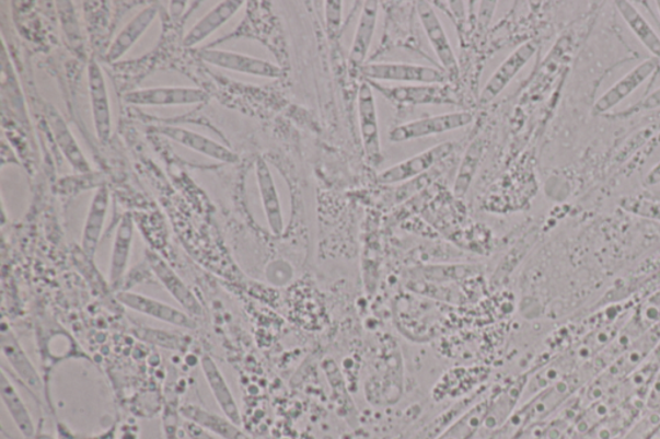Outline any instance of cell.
Here are the masks:
<instances>
[{"label": "cell", "mask_w": 660, "mask_h": 439, "mask_svg": "<svg viewBox=\"0 0 660 439\" xmlns=\"http://www.w3.org/2000/svg\"><path fill=\"white\" fill-rule=\"evenodd\" d=\"M656 4H657V9H658L659 16H660V2H657Z\"/></svg>", "instance_id": "obj_38"}, {"label": "cell", "mask_w": 660, "mask_h": 439, "mask_svg": "<svg viewBox=\"0 0 660 439\" xmlns=\"http://www.w3.org/2000/svg\"><path fill=\"white\" fill-rule=\"evenodd\" d=\"M47 122L55 138L58 149L61 150L63 157L67 158L72 170L79 174H89L92 167L89 160L84 157L83 151L79 148L74 135L65 122L63 116L54 106H48L46 109Z\"/></svg>", "instance_id": "obj_16"}, {"label": "cell", "mask_w": 660, "mask_h": 439, "mask_svg": "<svg viewBox=\"0 0 660 439\" xmlns=\"http://www.w3.org/2000/svg\"><path fill=\"white\" fill-rule=\"evenodd\" d=\"M380 2L368 0L362 7L351 43L348 62L352 69L360 70L367 63L369 50H371L377 22H379Z\"/></svg>", "instance_id": "obj_17"}, {"label": "cell", "mask_w": 660, "mask_h": 439, "mask_svg": "<svg viewBox=\"0 0 660 439\" xmlns=\"http://www.w3.org/2000/svg\"><path fill=\"white\" fill-rule=\"evenodd\" d=\"M660 60L658 58H649L636 68L627 72L625 77L618 80L613 86L601 96L593 105L594 115H605L611 113L621 102L625 101L635 93L645 82L656 74L659 68Z\"/></svg>", "instance_id": "obj_9"}, {"label": "cell", "mask_w": 660, "mask_h": 439, "mask_svg": "<svg viewBox=\"0 0 660 439\" xmlns=\"http://www.w3.org/2000/svg\"><path fill=\"white\" fill-rule=\"evenodd\" d=\"M660 423V407L645 408L638 419L620 439H647Z\"/></svg>", "instance_id": "obj_29"}, {"label": "cell", "mask_w": 660, "mask_h": 439, "mask_svg": "<svg viewBox=\"0 0 660 439\" xmlns=\"http://www.w3.org/2000/svg\"><path fill=\"white\" fill-rule=\"evenodd\" d=\"M89 91L94 130L99 141L105 145L111 141L113 130L111 100L103 69L94 58L89 63Z\"/></svg>", "instance_id": "obj_12"}, {"label": "cell", "mask_w": 660, "mask_h": 439, "mask_svg": "<svg viewBox=\"0 0 660 439\" xmlns=\"http://www.w3.org/2000/svg\"><path fill=\"white\" fill-rule=\"evenodd\" d=\"M615 7L623 21L629 27V31L634 33L636 38L641 42L642 46L649 50L652 57L660 60V36L652 28L650 22L642 16L634 3L620 0V2H615Z\"/></svg>", "instance_id": "obj_25"}, {"label": "cell", "mask_w": 660, "mask_h": 439, "mask_svg": "<svg viewBox=\"0 0 660 439\" xmlns=\"http://www.w3.org/2000/svg\"><path fill=\"white\" fill-rule=\"evenodd\" d=\"M651 357L655 358V360L660 363V342H659L658 347L656 348L655 353H652Z\"/></svg>", "instance_id": "obj_37"}, {"label": "cell", "mask_w": 660, "mask_h": 439, "mask_svg": "<svg viewBox=\"0 0 660 439\" xmlns=\"http://www.w3.org/2000/svg\"><path fill=\"white\" fill-rule=\"evenodd\" d=\"M0 343H2V353L5 360L10 362L11 368L16 372L18 377L31 390H40L42 379L38 371H36L31 358H28L23 346H21L18 336L14 335L11 326L5 321L2 324V333H0Z\"/></svg>", "instance_id": "obj_19"}, {"label": "cell", "mask_w": 660, "mask_h": 439, "mask_svg": "<svg viewBox=\"0 0 660 439\" xmlns=\"http://www.w3.org/2000/svg\"><path fill=\"white\" fill-rule=\"evenodd\" d=\"M209 99L206 91L192 86H157L129 92L125 101L135 106H186L202 104Z\"/></svg>", "instance_id": "obj_8"}, {"label": "cell", "mask_w": 660, "mask_h": 439, "mask_svg": "<svg viewBox=\"0 0 660 439\" xmlns=\"http://www.w3.org/2000/svg\"><path fill=\"white\" fill-rule=\"evenodd\" d=\"M368 82L397 84H447V72L432 66L408 62H368L359 70Z\"/></svg>", "instance_id": "obj_1"}, {"label": "cell", "mask_w": 660, "mask_h": 439, "mask_svg": "<svg viewBox=\"0 0 660 439\" xmlns=\"http://www.w3.org/2000/svg\"><path fill=\"white\" fill-rule=\"evenodd\" d=\"M647 439H660V423L655 429L651 430V434Z\"/></svg>", "instance_id": "obj_36"}, {"label": "cell", "mask_w": 660, "mask_h": 439, "mask_svg": "<svg viewBox=\"0 0 660 439\" xmlns=\"http://www.w3.org/2000/svg\"><path fill=\"white\" fill-rule=\"evenodd\" d=\"M244 2L242 0H224L220 4L213 7L206 16H202L197 24L192 27V31L185 35L184 47L193 48L199 43L209 38L215 32L219 31L228 21L235 16V13L241 11Z\"/></svg>", "instance_id": "obj_22"}, {"label": "cell", "mask_w": 660, "mask_h": 439, "mask_svg": "<svg viewBox=\"0 0 660 439\" xmlns=\"http://www.w3.org/2000/svg\"><path fill=\"white\" fill-rule=\"evenodd\" d=\"M185 431L188 438L190 439H217L215 435L209 434L208 430L202 429L192 421H186Z\"/></svg>", "instance_id": "obj_33"}, {"label": "cell", "mask_w": 660, "mask_h": 439, "mask_svg": "<svg viewBox=\"0 0 660 439\" xmlns=\"http://www.w3.org/2000/svg\"><path fill=\"white\" fill-rule=\"evenodd\" d=\"M158 16L157 5H149L143 9L136 18L121 28L120 33L108 47L105 60L107 62L118 61L128 50L132 49L135 44L141 39V36L148 32V28Z\"/></svg>", "instance_id": "obj_23"}, {"label": "cell", "mask_w": 660, "mask_h": 439, "mask_svg": "<svg viewBox=\"0 0 660 439\" xmlns=\"http://www.w3.org/2000/svg\"><path fill=\"white\" fill-rule=\"evenodd\" d=\"M108 204H111V192L107 186H100L92 197L83 229L82 249L89 261H93L96 255L101 236H103Z\"/></svg>", "instance_id": "obj_18"}, {"label": "cell", "mask_w": 660, "mask_h": 439, "mask_svg": "<svg viewBox=\"0 0 660 439\" xmlns=\"http://www.w3.org/2000/svg\"><path fill=\"white\" fill-rule=\"evenodd\" d=\"M455 149L454 142H441L432 146L417 155L409 159L403 160L402 163H397L387 170L382 171L377 175L382 185H396V183H403L413 178L419 177L427 171H430L435 164L440 163Z\"/></svg>", "instance_id": "obj_7"}, {"label": "cell", "mask_w": 660, "mask_h": 439, "mask_svg": "<svg viewBox=\"0 0 660 439\" xmlns=\"http://www.w3.org/2000/svg\"><path fill=\"white\" fill-rule=\"evenodd\" d=\"M181 415L187 421L197 424V426L208 430L209 434L223 439H252L248 435L244 434L241 427L227 418V416L210 413L200 406L193 404L185 405L181 407Z\"/></svg>", "instance_id": "obj_24"}, {"label": "cell", "mask_w": 660, "mask_h": 439, "mask_svg": "<svg viewBox=\"0 0 660 439\" xmlns=\"http://www.w3.org/2000/svg\"><path fill=\"white\" fill-rule=\"evenodd\" d=\"M256 175L268 229H270L273 235L280 236L282 231H285V217H282L280 196L277 185H275L270 166L267 165L263 158H258L256 161Z\"/></svg>", "instance_id": "obj_15"}, {"label": "cell", "mask_w": 660, "mask_h": 439, "mask_svg": "<svg viewBox=\"0 0 660 439\" xmlns=\"http://www.w3.org/2000/svg\"><path fill=\"white\" fill-rule=\"evenodd\" d=\"M417 12L420 25H422L427 39H429L433 53L438 57L441 69L447 72L449 82H459L460 65L438 13L435 12L430 2H424V0L417 2Z\"/></svg>", "instance_id": "obj_5"}, {"label": "cell", "mask_w": 660, "mask_h": 439, "mask_svg": "<svg viewBox=\"0 0 660 439\" xmlns=\"http://www.w3.org/2000/svg\"><path fill=\"white\" fill-rule=\"evenodd\" d=\"M154 130L158 135L170 138V140L184 146L186 149L201 153V155L210 159L219 160L221 163L235 164L239 161L238 153L227 148V146L212 140V138L197 134V131L174 126L155 127Z\"/></svg>", "instance_id": "obj_13"}, {"label": "cell", "mask_w": 660, "mask_h": 439, "mask_svg": "<svg viewBox=\"0 0 660 439\" xmlns=\"http://www.w3.org/2000/svg\"><path fill=\"white\" fill-rule=\"evenodd\" d=\"M484 151L485 142L483 138H476V140L468 146L466 153H464L462 159L459 174H456L454 183V194L456 196L466 195L468 192L471 182H473L478 170V165H480Z\"/></svg>", "instance_id": "obj_28"}, {"label": "cell", "mask_w": 660, "mask_h": 439, "mask_svg": "<svg viewBox=\"0 0 660 439\" xmlns=\"http://www.w3.org/2000/svg\"><path fill=\"white\" fill-rule=\"evenodd\" d=\"M480 4V21L484 24V20H487L488 25L489 21L491 20L493 12L496 10L497 2H482Z\"/></svg>", "instance_id": "obj_34"}, {"label": "cell", "mask_w": 660, "mask_h": 439, "mask_svg": "<svg viewBox=\"0 0 660 439\" xmlns=\"http://www.w3.org/2000/svg\"><path fill=\"white\" fill-rule=\"evenodd\" d=\"M144 257H147L149 266L152 273L158 277V280L161 281L163 287L169 290L170 294L177 300L184 311L187 314H190L192 317L202 316V305L198 298L195 297L187 285L181 280V277L174 273L169 263H166L161 255L150 251V249L144 252Z\"/></svg>", "instance_id": "obj_14"}, {"label": "cell", "mask_w": 660, "mask_h": 439, "mask_svg": "<svg viewBox=\"0 0 660 439\" xmlns=\"http://www.w3.org/2000/svg\"><path fill=\"white\" fill-rule=\"evenodd\" d=\"M200 365L209 390L212 392L217 404H219L221 408V412L232 423H235L236 426L241 427V409H239L234 394H232L227 379H224L219 366H217L213 358L208 355L201 357Z\"/></svg>", "instance_id": "obj_21"}, {"label": "cell", "mask_w": 660, "mask_h": 439, "mask_svg": "<svg viewBox=\"0 0 660 439\" xmlns=\"http://www.w3.org/2000/svg\"><path fill=\"white\" fill-rule=\"evenodd\" d=\"M118 302L127 309L144 314L151 319L166 322L177 327L192 328L197 327V322L185 311L174 309V307L139 292L121 291L116 294Z\"/></svg>", "instance_id": "obj_11"}, {"label": "cell", "mask_w": 660, "mask_h": 439, "mask_svg": "<svg viewBox=\"0 0 660 439\" xmlns=\"http://www.w3.org/2000/svg\"><path fill=\"white\" fill-rule=\"evenodd\" d=\"M491 396L485 398L464 413L435 439H474L482 429L490 407Z\"/></svg>", "instance_id": "obj_27"}, {"label": "cell", "mask_w": 660, "mask_h": 439, "mask_svg": "<svg viewBox=\"0 0 660 439\" xmlns=\"http://www.w3.org/2000/svg\"><path fill=\"white\" fill-rule=\"evenodd\" d=\"M660 108V86L655 92H651L649 96L645 97L640 102H637L636 105L630 106L625 109V112L621 114H615L614 116H620V118H628L630 115H635L642 112H652V109Z\"/></svg>", "instance_id": "obj_31"}, {"label": "cell", "mask_w": 660, "mask_h": 439, "mask_svg": "<svg viewBox=\"0 0 660 439\" xmlns=\"http://www.w3.org/2000/svg\"><path fill=\"white\" fill-rule=\"evenodd\" d=\"M0 396H2L3 405L9 412L14 426L18 427L21 435L26 439H31L35 435L34 421L31 413L21 398L16 388L11 380L7 378L5 372L0 376Z\"/></svg>", "instance_id": "obj_26"}, {"label": "cell", "mask_w": 660, "mask_h": 439, "mask_svg": "<svg viewBox=\"0 0 660 439\" xmlns=\"http://www.w3.org/2000/svg\"><path fill=\"white\" fill-rule=\"evenodd\" d=\"M325 22L329 39H337L343 26V2L338 0L325 2Z\"/></svg>", "instance_id": "obj_30"}, {"label": "cell", "mask_w": 660, "mask_h": 439, "mask_svg": "<svg viewBox=\"0 0 660 439\" xmlns=\"http://www.w3.org/2000/svg\"><path fill=\"white\" fill-rule=\"evenodd\" d=\"M198 57L201 61L216 66V68L241 72V74L270 79L285 77V71L280 66L260 60V58L232 53V50L200 49Z\"/></svg>", "instance_id": "obj_6"}, {"label": "cell", "mask_w": 660, "mask_h": 439, "mask_svg": "<svg viewBox=\"0 0 660 439\" xmlns=\"http://www.w3.org/2000/svg\"><path fill=\"white\" fill-rule=\"evenodd\" d=\"M539 50V43L528 41L522 43L506 60L498 66L495 74L490 77L487 84L480 94V105H488L495 101L512 80L517 78L519 72L525 68L529 61L535 56Z\"/></svg>", "instance_id": "obj_10"}, {"label": "cell", "mask_w": 660, "mask_h": 439, "mask_svg": "<svg viewBox=\"0 0 660 439\" xmlns=\"http://www.w3.org/2000/svg\"><path fill=\"white\" fill-rule=\"evenodd\" d=\"M660 407V365L652 378L649 391L647 394V402H645V408H659Z\"/></svg>", "instance_id": "obj_32"}, {"label": "cell", "mask_w": 660, "mask_h": 439, "mask_svg": "<svg viewBox=\"0 0 660 439\" xmlns=\"http://www.w3.org/2000/svg\"><path fill=\"white\" fill-rule=\"evenodd\" d=\"M368 82V80H367ZM373 90L395 105H452L456 104L454 93L448 84H397L386 85L368 82Z\"/></svg>", "instance_id": "obj_2"}, {"label": "cell", "mask_w": 660, "mask_h": 439, "mask_svg": "<svg viewBox=\"0 0 660 439\" xmlns=\"http://www.w3.org/2000/svg\"><path fill=\"white\" fill-rule=\"evenodd\" d=\"M358 118L362 149L368 163L379 166L383 159L379 108H377L373 86L367 80H362L358 91Z\"/></svg>", "instance_id": "obj_4"}, {"label": "cell", "mask_w": 660, "mask_h": 439, "mask_svg": "<svg viewBox=\"0 0 660 439\" xmlns=\"http://www.w3.org/2000/svg\"><path fill=\"white\" fill-rule=\"evenodd\" d=\"M645 183H647V186L650 187L660 185V161L658 164L651 167L647 178H645Z\"/></svg>", "instance_id": "obj_35"}, {"label": "cell", "mask_w": 660, "mask_h": 439, "mask_svg": "<svg viewBox=\"0 0 660 439\" xmlns=\"http://www.w3.org/2000/svg\"><path fill=\"white\" fill-rule=\"evenodd\" d=\"M135 236L134 217L126 213L116 227L115 239L112 251L111 268H108V285L113 289L119 288L123 277L127 273Z\"/></svg>", "instance_id": "obj_20"}, {"label": "cell", "mask_w": 660, "mask_h": 439, "mask_svg": "<svg viewBox=\"0 0 660 439\" xmlns=\"http://www.w3.org/2000/svg\"><path fill=\"white\" fill-rule=\"evenodd\" d=\"M473 120L474 115L470 112L429 116V118L404 123L402 126L391 129L389 140L393 143L420 140V138L448 134V131L467 127Z\"/></svg>", "instance_id": "obj_3"}]
</instances>
